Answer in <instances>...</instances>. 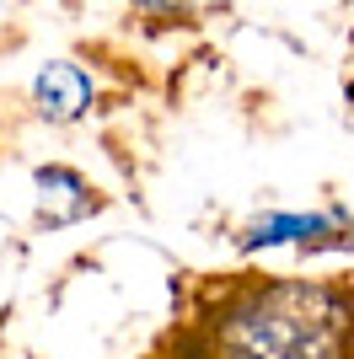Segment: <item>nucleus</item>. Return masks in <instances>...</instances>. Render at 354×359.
<instances>
[{"mask_svg":"<svg viewBox=\"0 0 354 359\" xmlns=\"http://www.w3.org/2000/svg\"><path fill=\"white\" fill-rule=\"evenodd\" d=\"M349 215L343 210H327V215H301V210H284V215H263L247 236L236 241L242 252H268V247H333V231H343Z\"/></svg>","mask_w":354,"mask_h":359,"instance_id":"obj_1","label":"nucleus"},{"mask_svg":"<svg viewBox=\"0 0 354 359\" xmlns=\"http://www.w3.org/2000/svg\"><path fill=\"white\" fill-rule=\"evenodd\" d=\"M91 97H97V81L75 60H48L32 75V102H38V113L48 123H75L91 107Z\"/></svg>","mask_w":354,"mask_h":359,"instance_id":"obj_2","label":"nucleus"},{"mask_svg":"<svg viewBox=\"0 0 354 359\" xmlns=\"http://www.w3.org/2000/svg\"><path fill=\"white\" fill-rule=\"evenodd\" d=\"M32 182H38V194H44V220L48 225H70V220H81L86 210H97L86 177L70 172V166H38Z\"/></svg>","mask_w":354,"mask_h":359,"instance_id":"obj_3","label":"nucleus"},{"mask_svg":"<svg viewBox=\"0 0 354 359\" xmlns=\"http://www.w3.org/2000/svg\"><path fill=\"white\" fill-rule=\"evenodd\" d=\"M140 11H150V16H172V11H183V0H134Z\"/></svg>","mask_w":354,"mask_h":359,"instance_id":"obj_4","label":"nucleus"}]
</instances>
